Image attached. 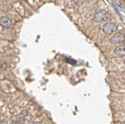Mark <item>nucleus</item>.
Masks as SVG:
<instances>
[{
	"mask_svg": "<svg viewBox=\"0 0 125 124\" xmlns=\"http://www.w3.org/2000/svg\"><path fill=\"white\" fill-rule=\"evenodd\" d=\"M117 30V27L115 24H113L112 22H107L103 25V30L105 34H112L115 33Z\"/></svg>",
	"mask_w": 125,
	"mask_h": 124,
	"instance_id": "nucleus-2",
	"label": "nucleus"
},
{
	"mask_svg": "<svg viewBox=\"0 0 125 124\" xmlns=\"http://www.w3.org/2000/svg\"><path fill=\"white\" fill-rule=\"evenodd\" d=\"M27 114H28V111H27V109L25 110H23L22 112H21L20 113L17 115V118L18 119H22L23 118H25L26 116L27 115Z\"/></svg>",
	"mask_w": 125,
	"mask_h": 124,
	"instance_id": "nucleus-6",
	"label": "nucleus"
},
{
	"mask_svg": "<svg viewBox=\"0 0 125 124\" xmlns=\"http://www.w3.org/2000/svg\"><path fill=\"white\" fill-rule=\"evenodd\" d=\"M115 54L118 56H124L125 55V47L124 45H120L115 48Z\"/></svg>",
	"mask_w": 125,
	"mask_h": 124,
	"instance_id": "nucleus-5",
	"label": "nucleus"
},
{
	"mask_svg": "<svg viewBox=\"0 0 125 124\" xmlns=\"http://www.w3.org/2000/svg\"><path fill=\"white\" fill-rule=\"evenodd\" d=\"M33 124H42L41 123H39V122H35V123H34Z\"/></svg>",
	"mask_w": 125,
	"mask_h": 124,
	"instance_id": "nucleus-8",
	"label": "nucleus"
},
{
	"mask_svg": "<svg viewBox=\"0 0 125 124\" xmlns=\"http://www.w3.org/2000/svg\"><path fill=\"white\" fill-rule=\"evenodd\" d=\"M110 17V14L105 10H101L95 14L93 17V20L96 23H102L106 21Z\"/></svg>",
	"mask_w": 125,
	"mask_h": 124,
	"instance_id": "nucleus-1",
	"label": "nucleus"
},
{
	"mask_svg": "<svg viewBox=\"0 0 125 124\" xmlns=\"http://www.w3.org/2000/svg\"><path fill=\"white\" fill-rule=\"evenodd\" d=\"M11 20L8 17H2L0 18V24L3 28H8L11 26Z\"/></svg>",
	"mask_w": 125,
	"mask_h": 124,
	"instance_id": "nucleus-4",
	"label": "nucleus"
},
{
	"mask_svg": "<svg viewBox=\"0 0 125 124\" xmlns=\"http://www.w3.org/2000/svg\"><path fill=\"white\" fill-rule=\"evenodd\" d=\"M90 0H73L74 3H76V4H79V3H84V2H89Z\"/></svg>",
	"mask_w": 125,
	"mask_h": 124,
	"instance_id": "nucleus-7",
	"label": "nucleus"
},
{
	"mask_svg": "<svg viewBox=\"0 0 125 124\" xmlns=\"http://www.w3.org/2000/svg\"><path fill=\"white\" fill-rule=\"evenodd\" d=\"M124 34H122V33H118V34H114L110 39H109V41H110V43L112 44H120V43H123L124 41Z\"/></svg>",
	"mask_w": 125,
	"mask_h": 124,
	"instance_id": "nucleus-3",
	"label": "nucleus"
}]
</instances>
